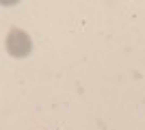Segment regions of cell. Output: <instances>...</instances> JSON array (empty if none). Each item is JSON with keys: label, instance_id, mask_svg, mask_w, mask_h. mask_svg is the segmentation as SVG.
Here are the masks:
<instances>
[{"label": "cell", "instance_id": "cell-1", "mask_svg": "<svg viewBox=\"0 0 145 130\" xmlns=\"http://www.w3.org/2000/svg\"><path fill=\"white\" fill-rule=\"evenodd\" d=\"M7 50H9V54L15 56V59H24V56L30 54V50H33V39L26 31L22 28H13L9 31L7 35Z\"/></svg>", "mask_w": 145, "mask_h": 130}]
</instances>
